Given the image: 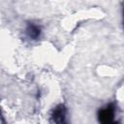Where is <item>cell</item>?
<instances>
[{"mask_svg":"<svg viewBox=\"0 0 124 124\" xmlns=\"http://www.w3.org/2000/svg\"><path fill=\"white\" fill-rule=\"evenodd\" d=\"M112 124H120V123H119V122H118V121H114V122H113V123H112Z\"/></svg>","mask_w":124,"mask_h":124,"instance_id":"8992f818","label":"cell"},{"mask_svg":"<svg viewBox=\"0 0 124 124\" xmlns=\"http://www.w3.org/2000/svg\"><path fill=\"white\" fill-rule=\"evenodd\" d=\"M123 26H124V7H123Z\"/></svg>","mask_w":124,"mask_h":124,"instance_id":"5b68a950","label":"cell"},{"mask_svg":"<svg viewBox=\"0 0 124 124\" xmlns=\"http://www.w3.org/2000/svg\"><path fill=\"white\" fill-rule=\"evenodd\" d=\"M115 107L113 104H108L105 108L99 109L98 120L100 124H112L114 120Z\"/></svg>","mask_w":124,"mask_h":124,"instance_id":"6da1fadb","label":"cell"},{"mask_svg":"<svg viewBox=\"0 0 124 124\" xmlns=\"http://www.w3.org/2000/svg\"><path fill=\"white\" fill-rule=\"evenodd\" d=\"M26 34L31 40H38L41 37V27L33 22H29L26 26Z\"/></svg>","mask_w":124,"mask_h":124,"instance_id":"3957f363","label":"cell"},{"mask_svg":"<svg viewBox=\"0 0 124 124\" xmlns=\"http://www.w3.org/2000/svg\"><path fill=\"white\" fill-rule=\"evenodd\" d=\"M67 109L64 105L56 106L51 113V119L54 124H67Z\"/></svg>","mask_w":124,"mask_h":124,"instance_id":"7a4b0ae2","label":"cell"},{"mask_svg":"<svg viewBox=\"0 0 124 124\" xmlns=\"http://www.w3.org/2000/svg\"><path fill=\"white\" fill-rule=\"evenodd\" d=\"M1 124H7V123H6V121H5V119H4V117H3V116H2V117H1Z\"/></svg>","mask_w":124,"mask_h":124,"instance_id":"277c9868","label":"cell"}]
</instances>
